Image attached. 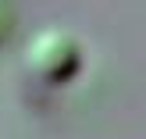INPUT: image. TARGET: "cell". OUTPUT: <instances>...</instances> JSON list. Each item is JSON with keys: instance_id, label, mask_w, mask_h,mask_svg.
<instances>
[{"instance_id": "2", "label": "cell", "mask_w": 146, "mask_h": 139, "mask_svg": "<svg viewBox=\"0 0 146 139\" xmlns=\"http://www.w3.org/2000/svg\"><path fill=\"white\" fill-rule=\"evenodd\" d=\"M11 29H14V7L11 0H0V39H7Z\"/></svg>"}, {"instance_id": "1", "label": "cell", "mask_w": 146, "mask_h": 139, "mask_svg": "<svg viewBox=\"0 0 146 139\" xmlns=\"http://www.w3.org/2000/svg\"><path fill=\"white\" fill-rule=\"evenodd\" d=\"M21 64L36 82L46 86H68L82 68V47L68 29H39L36 36H29L25 50H21Z\"/></svg>"}]
</instances>
